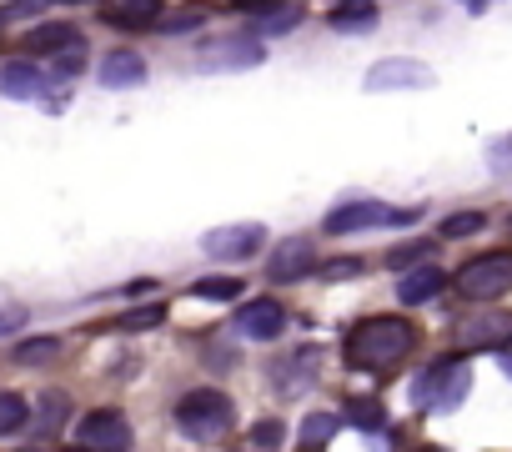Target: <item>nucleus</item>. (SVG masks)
<instances>
[{
    "mask_svg": "<svg viewBox=\"0 0 512 452\" xmlns=\"http://www.w3.org/2000/svg\"><path fill=\"white\" fill-rule=\"evenodd\" d=\"M81 36L71 31V26H36V31H26V51H66V46H76Z\"/></svg>",
    "mask_w": 512,
    "mask_h": 452,
    "instance_id": "nucleus-18",
    "label": "nucleus"
},
{
    "mask_svg": "<svg viewBox=\"0 0 512 452\" xmlns=\"http://www.w3.org/2000/svg\"><path fill=\"white\" fill-rule=\"evenodd\" d=\"M482 226H487V216H482V211H457V216H447V221H442V237H452V242H457V237L482 232Z\"/></svg>",
    "mask_w": 512,
    "mask_h": 452,
    "instance_id": "nucleus-27",
    "label": "nucleus"
},
{
    "mask_svg": "<svg viewBox=\"0 0 512 452\" xmlns=\"http://www.w3.org/2000/svg\"><path fill=\"white\" fill-rule=\"evenodd\" d=\"M442 287H447V277H442V267H437V262L427 257L422 267H412V272H407V277L397 282V297H402L407 307H417V302H432V297H437Z\"/></svg>",
    "mask_w": 512,
    "mask_h": 452,
    "instance_id": "nucleus-16",
    "label": "nucleus"
},
{
    "mask_svg": "<svg viewBox=\"0 0 512 452\" xmlns=\"http://www.w3.org/2000/svg\"><path fill=\"white\" fill-rule=\"evenodd\" d=\"M487 166H492V171H507V166H512V136H502V141L487 146Z\"/></svg>",
    "mask_w": 512,
    "mask_h": 452,
    "instance_id": "nucleus-32",
    "label": "nucleus"
},
{
    "mask_svg": "<svg viewBox=\"0 0 512 452\" xmlns=\"http://www.w3.org/2000/svg\"><path fill=\"white\" fill-rule=\"evenodd\" d=\"M21 427H31V407L16 392H0V437H16Z\"/></svg>",
    "mask_w": 512,
    "mask_h": 452,
    "instance_id": "nucleus-20",
    "label": "nucleus"
},
{
    "mask_svg": "<svg viewBox=\"0 0 512 452\" xmlns=\"http://www.w3.org/2000/svg\"><path fill=\"white\" fill-rule=\"evenodd\" d=\"M312 267H317V252H312L307 237H287L267 257V277L272 282H302V277H312Z\"/></svg>",
    "mask_w": 512,
    "mask_h": 452,
    "instance_id": "nucleus-12",
    "label": "nucleus"
},
{
    "mask_svg": "<svg viewBox=\"0 0 512 452\" xmlns=\"http://www.w3.org/2000/svg\"><path fill=\"white\" fill-rule=\"evenodd\" d=\"M201 252L216 262H241L251 252H262V226L256 221H236V226H216V232L201 237Z\"/></svg>",
    "mask_w": 512,
    "mask_h": 452,
    "instance_id": "nucleus-9",
    "label": "nucleus"
},
{
    "mask_svg": "<svg viewBox=\"0 0 512 452\" xmlns=\"http://www.w3.org/2000/svg\"><path fill=\"white\" fill-rule=\"evenodd\" d=\"M417 347V327L407 317H362L347 332V362L357 372H387Z\"/></svg>",
    "mask_w": 512,
    "mask_h": 452,
    "instance_id": "nucleus-1",
    "label": "nucleus"
},
{
    "mask_svg": "<svg viewBox=\"0 0 512 452\" xmlns=\"http://www.w3.org/2000/svg\"><path fill=\"white\" fill-rule=\"evenodd\" d=\"M377 21H382L377 0H337L332 16H327V26H332L337 36H372Z\"/></svg>",
    "mask_w": 512,
    "mask_h": 452,
    "instance_id": "nucleus-14",
    "label": "nucleus"
},
{
    "mask_svg": "<svg viewBox=\"0 0 512 452\" xmlns=\"http://www.w3.org/2000/svg\"><path fill=\"white\" fill-rule=\"evenodd\" d=\"M462 6H467L472 16H482V11H487V0H462Z\"/></svg>",
    "mask_w": 512,
    "mask_h": 452,
    "instance_id": "nucleus-37",
    "label": "nucleus"
},
{
    "mask_svg": "<svg viewBox=\"0 0 512 452\" xmlns=\"http://www.w3.org/2000/svg\"><path fill=\"white\" fill-rule=\"evenodd\" d=\"M282 437H287V432H282V422H277V417L256 422V432H251V442H256V447H282Z\"/></svg>",
    "mask_w": 512,
    "mask_h": 452,
    "instance_id": "nucleus-31",
    "label": "nucleus"
},
{
    "mask_svg": "<svg viewBox=\"0 0 512 452\" xmlns=\"http://www.w3.org/2000/svg\"><path fill=\"white\" fill-rule=\"evenodd\" d=\"M56 352H61V342H56V337H31V342H21V347H16V362L36 367V362H51Z\"/></svg>",
    "mask_w": 512,
    "mask_h": 452,
    "instance_id": "nucleus-26",
    "label": "nucleus"
},
{
    "mask_svg": "<svg viewBox=\"0 0 512 452\" xmlns=\"http://www.w3.org/2000/svg\"><path fill=\"white\" fill-rule=\"evenodd\" d=\"M66 6H86V0H66Z\"/></svg>",
    "mask_w": 512,
    "mask_h": 452,
    "instance_id": "nucleus-39",
    "label": "nucleus"
},
{
    "mask_svg": "<svg viewBox=\"0 0 512 452\" xmlns=\"http://www.w3.org/2000/svg\"><path fill=\"white\" fill-rule=\"evenodd\" d=\"M191 26H201V16H171V21H161L156 31H161V36H176V31H191Z\"/></svg>",
    "mask_w": 512,
    "mask_h": 452,
    "instance_id": "nucleus-33",
    "label": "nucleus"
},
{
    "mask_svg": "<svg viewBox=\"0 0 512 452\" xmlns=\"http://www.w3.org/2000/svg\"><path fill=\"white\" fill-rule=\"evenodd\" d=\"M26 327V307H11V312H0V337L6 332H21Z\"/></svg>",
    "mask_w": 512,
    "mask_h": 452,
    "instance_id": "nucleus-35",
    "label": "nucleus"
},
{
    "mask_svg": "<svg viewBox=\"0 0 512 452\" xmlns=\"http://www.w3.org/2000/svg\"><path fill=\"white\" fill-rule=\"evenodd\" d=\"M467 392H472V362L467 357H442V362H432V367H422L412 377V392L407 397H412L417 412L442 417V412H457Z\"/></svg>",
    "mask_w": 512,
    "mask_h": 452,
    "instance_id": "nucleus-2",
    "label": "nucleus"
},
{
    "mask_svg": "<svg viewBox=\"0 0 512 452\" xmlns=\"http://www.w3.org/2000/svg\"><path fill=\"white\" fill-rule=\"evenodd\" d=\"M66 412H71V402H66L61 392H46V397H41V417H36V432H61Z\"/></svg>",
    "mask_w": 512,
    "mask_h": 452,
    "instance_id": "nucleus-24",
    "label": "nucleus"
},
{
    "mask_svg": "<svg viewBox=\"0 0 512 452\" xmlns=\"http://www.w3.org/2000/svg\"><path fill=\"white\" fill-rule=\"evenodd\" d=\"M262 36H211L191 51V71L201 76H221V71H251V66H262Z\"/></svg>",
    "mask_w": 512,
    "mask_h": 452,
    "instance_id": "nucleus-5",
    "label": "nucleus"
},
{
    "mask_svg": "<svg viewBox=\"0 0 512 452\" xmlns=\"http://www.w3.org/2000/svg\"><path fill=\"white\" fill-rule=\"evenodd\" d=\"M236 332L251 337V342H272V337L287 332V312H282L277 302H246V307L236 312Z\"/></svg>",
    "mask_w": 512,
    "mask_h": 452,
    "instance_id": "nucleus-13",
    "label": "nucleus"
},
{
    "mask_svg": "<svg viewBox=\"0 0 512 452\" xmlns=\"http://www.w3.org/2000/svg\"><path fill=\"white\" fill-rule=\"evenodd\" d=\"M146 81V61L136 56V51H111L106 61H101V86L106 91H131V86H141Z\"/></svg>",
    "mask_w": 512,
    "mask_h": 452,
    "instance_id": "nucleus-15",
    "label": "nucleus"
},
{
    "mask_svg": "<svg viewBox=\"0 0 512 452\" xmlns=\"http://www.w3.org/2000/svg\"><path fill=\"white\" fill-rule=\"evenodd\" d=\"M156 11H161V0H116V21L131 31H151Z\"/></svg>",
    "mask_w": 512,
    "mask_h": 452,
    "instance_id": "nucleus-19",
    "label": "nucleus"
},
{
    "mask_svg": "<svg viewBox=\"0 0 512 452\" xmlns=\"http://www.w3.org/2000/svg\"><path fill=\"white\" fill-rule=\"evenodd\" d=\"M502 372H507V377H512V342H507V347H502Z\"/></svg>",
    "mask_w": 512,
    "mask_h": 452,
    "instance_id": "nucleus-38",
    "label": "nucleus"
},
{
    "mask_svg": "<svg viewBox=\"0 0 512 452\" xmlns=\"http://www.w3.org/2000/svg\"><path fill=\"white\" fill-rule=\"evenodd\" d=\"M427 257H432V242H407V247H397L387 262H392V267H412V262H427Z\"/></svg>",
    "mask_w": 512,
    "mask_h": 452,
    "instance_id": "nucleus-30",
    "label": "nucleus"
},
{
    "mask_svg": "<svg viewBox=\"0 0 512 452\" xmlns=\"http://www.w3.org/2000/svg\"><path fill=\"white\" fill-rule=\"evenodd\" d=\"M337 432H342V422L332 412H307V422H302V442L307 447H327Z\"/></svg>",
    "mask_w": 512,
    "mask_h": 452,
    "instance_id": "nucleus-21",
    "label": "nucleus"
},
{
    "mask_svg": "<svg viewBox=\"0 0 512 452\" xmlns=\"http://www.w3.org/2000/svg\"><path fill=\"white\" fill-rule=\"evenodd\" d=\"M507 342H512V312L472 307L457 322V347H507Z\"/></svg>",
    "mask_w": 512,
    "mask_h": 452,
    "instance_id": "nucleus-8",
    "label": "nucleus"
},
{
    "mask_svg": "<svg viewBox=\"0 0 512 452\" xmlns=\"http://www.w3.org/2000/svg\"><path fill=\"white\" fill-rule=\"evenodd\" d=\"M0 91L16 101H36V96H46V76L26 61H11V66H0Z\"/></svg>",
    "mask_w": 512,
    "mask_h": 452,
    "instance_id": "nucleus-17",
    "label": "nucleus"
},
{
    "mask_svg": "<svg viewBox=\"0 0 512 452\" xmlns=\"http://www.w3.org/2000/svg\"><path fill=\"white\" fill-rule=\"evenodd\" d=\"M347 417H352V427H367V432H377V427H382V407H377L372 397L352 402V407H347Z\"/></svg>",
    "mask_w": 512,
    "mask_h": 452,
    "instance_id": "nucleus-29",
    "label": "nucleus"
},
{
    "mask_svg": "<svg viewBox=\"0 0 512 452\" xmlns=\"http://www.w3.org/2000/svg\"><path fill=\"white\" fill-rule=\"evenodd\" d=\"M457 292L467 302H497L512 292V252H482L457 272Z\"/></svg>",
    "mask_w": 512,
    "mask_h": 452,
    "instance_id": "nucleus-6",
    "label": "nucleus"
},
{
    "mask_svg": "<svg viewBox=\"0 0 512 452\" xmlns=\"http://www.w3.org/2000/svg\"><path fill=\"white\" fill-rule=\"evenodd\" d=\"M191 297H206V302H236V297H241V282H236V277H201V282H191Z\"/></svg>",
    "mask_w": 512,
    "mask_h": 452,
    "instance_id": "nucleus-23",
    "label": "nucleus"
},
{
    "mask_svg": "<svg viewBox=\"0 0 512 452\" xmlns=\"http://www.w3.org/2000/svg\"><path fill=\"white\" fill-rule=\"evenodd\" d=\"M76 442H81V447H131V422H126V412H116V407H96V412L81 417Z\"/></svg>",
    "mask_w": 512,
    "mask_h": 452,
    "instance_id": "nucleus-11",
    "label": "nucleus"
},
{
    "mask_svg": "<svg viewBox=\"0 0 512 452\" xmlns=\"http://www.w3.org/2000/svg\"><path fill=\"white\" fill-rule=\"evenodd\" d=\"M236 11H272V6H282V0H231Z\"/></svg>",
    "mask_w": 512,
    "mask_h": 452,
    "instance_id": "nucleus-36",
    "label": "nucleus"
},
{
    "mask_svg": "<svg viewBox=\"0 0 512 452\" xmlns=\"http://www.w3.org/2000/svg\"><path fill=\"white\" fill-rule=\"evenodd\" d=\"M156 322H166V307H161V302H151V307H136V312H121V317H116V327H121V332H141V327H156Z\"/></svg>",
    "mask_w": 512,
    "mask_h": 452,
    "instance_id": "nucleus-25",
    "label": "nucleus"
},
{
    "mask_svg": "<svg viewBox=\"0 0 512 452\" xmlns=\"http://www.w3.org/2000/svg\"><path fill=\"white\" fill-rule=\"evenodd\" d=\"M357 272H362V262H357V257H342V262H332V267H327V277H332V282H342V277H357Z\"/></svg>",
    "mask_w": 512,
    "mask_h": 452,
    "instance_id": "nucleus-34",
    "label": "nucleus"
},
{
    "mask_svg": "<svg viewBox=\"0 0 512 452\" xmlns=\"http://www.w3.org/2000/svg\"><path fill=\"white\" fill-rule=\"evenodd\" d=\"M317 372H322V352H317V347H297V352H287V357H277V362L267 367V377H272V387H277L282 397H297L302 387H312Z\"/></svg>",
    "mask_w": 512,
    "mask_h": 452,
    "instance_id": "nucleus-10",
    "label": "nucleus"
},
{
    "mask_svg": "<svg viewBox=\"0 0 512 452\" xmlns=\"http://www.w3.org/2000/svg\"><path fill=\"white\" fill-rule=\"evenodd\" d=\"M51 66H56V76H61V81H66V76H81V66H86V46L76 41V46L56 51V61H51Z\"/></svg>",
    "mask_w": 512,
    "mask_h": 452,
    "instance_id": "nucleus-28",
    "label": "nucleus"
},
{
    "mask_svg": "<svg viewBox=\"0 0 512 452\" xmlns=\"http://www.w3.org/2000/svg\"><path fill=\"white\" fill-rule=\"evenodd\" d=\"M302 26V11L297 6H277V11H262V21H256V36H287Z\"/></svg>",
    "mask_w": 512,
    "mask_h": 452,
    "instance_id": "nucleus-22",
    "label": "nucleus"
},
{
    "mask_svg": "<svg viewBox=\"0 0 512 452\" xmlns=\"http://www.w3.org/2000/svg\"><path fill=\"white\" fill-rule=\"evenodd\" d=\"M432 81H437L432 66H422L412 56H387L367 71V91H427Z\"/></svg>",
    "mask_w": 512,
    "mask_h": 452,
    "instance_id": "nucleus-7",
    "label": "nucleus"
},
{
    "mask_svg": "<svg viewBox=\"0 0 512 452\" xmlns=\"http://www.w3.org/2000/svg\"><path fill=\"white\" fill-rule=\"evenodd\" d=\"M422 211L417 206H387V201H372V196H357V201H342L327 211V232L332 237H347V232H377V226H412Z\"/></svg>",
    "mask_w": 512,
    "mask_h": 452,
    "instance_id": "nucleus-4",
    "label": "nucleus"
},
{
    "mask_svg": "<svg viewBox=\"0 0 512 452\" xmlns=\"http://www.w3.org/2000/svg\"><path fill=\"white\" fill-rule=\"evenodd\" d=\"M231 422H236V402L216 387H191L186 397H176V427L191 442H216L231 432Z\"/></svg>",
    "mask_w": 512,
    "mask_h": 452,
    "instance_id": "nucleus-3",
    "label": "nucleus"
}]
</instances>
